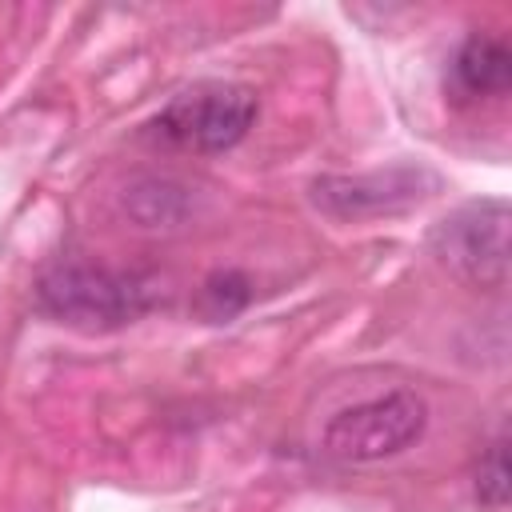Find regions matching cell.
<instances>
[{
	"label": "cell",
	"instance_id": "cell-1",
	"mask_svg": "<svg viewBox=\"0 0 512 512\" xmlns=\"http://www.w3.org/2000/svg\"><path fill=\"white\" fill-rule=\"evenodd\" d=\"M36 304L56 324H68L80 332H112L140 320L152 296H148V284L128 272L68 260L40 276Z\"/></svg>",
	"mask_w": 512,
	"mask_h": 512
},
{
	"label": "cell",
	"instance_id": "cell-2",
	"mask_svg": "<svg viewBox=\"0 0 512 512\" xmlns=\"http://www.w3.org/2000/svg\"><path fill=\"white\" fill-rule=\"evenodd\" d=\"M508 224H512V212L504 200H468L432 228L428 244H432V256L468 288L504 292L508 288Z\"/></svg>",
	"mask_w": 512,
	"mask_h": 512
},
{
	"label": "cell",
	"instance_id": "cell-3",
	"mask_svg": "<svg viewBox=\"0 0 512 512\" xmlns=\"http://www.w3.org/2000/svg\"><path fill=\"white\" fill-rule=\"evenodd\" d=\"M428 428V404L408 392H384L376 400L340 408L324 424V452L344 464H376L412 448Z\"/></svg>",
	"mask_w": 512,
	"mask_h": 512
},
{
	"label": "cell",
	"instance_id": "cell-4",
	"mask_svg": "<svg viewBox=\"0 0 512 512\" xmlns=\"http://www.w3.org/2000/svg\"><path fill=\"white\" fill-rule=\"evenodd\" d=\"M256 120V92L244 84H224V80H204L184 92H176L160 116L156 132L180 148L192 152H224L232 148Z\"/></svg>",
	"mask_w": 512,
	"mask_h": 512
},
{
	"label": "cell",
	"instance_id": "cell-5",
	"mask_svg": "<svg viewBox=\"0 0 512 512\" xmlns=\"http://www.w3.org/2000/svg\"><path fill=\"white\" fill-rule=\"evenodd\" d=\"M440 188V176L424 164H388L356 176H320L312 180V204L332 220H376V216H400L416 204H424Z\"/></svg>",
	"mask_w": 512,
	"mask_h": 512
},
{
	"label": "cell",
	"instance_id": "cell-6",
	"mask_svg": "<svg viewBox=\"0 0 512 512\" xmlns=\"http://www.w3.org/2000/svg\"><path fill=\"white\" fill-rule=\"evenodd\" d=\"M452 84L460 96H504L512 84V52L504 40L472 32L452 56Z\"/></svg>",
	"mask_w": 512,
	"mask_h": 512
},
{
	"label": "cell",
	"instance_id": "cell-7",
	"mask_svg": "<svg viewBox=\"0 0 512 512\" xmlns=\"http://www.w3.org/2000/svg\"><path fill=\"white\" fill-rule=\"evenodd\" d=\"M124 208L140 228H176L188 216L192 196H188V188L180 180L140 176V180H132L124 188Z\"/></svg>",
	"mask_w": 512,
	"mask_h": 512
},
{
	"label": "cell",
	"instance_id": "cell-8",
	"mask_svg": "<svg viewBox=\"0 0 512 512\" xmlns=\"http://www.w3.org/2000/svg\"><path fill=\"white\" fill-rule=\"evenodd\" d=\"M252 300V284L244 272H212L204 284H200V296H196V312L208 320V324H224L232 320L236 312H244V304Z\"/></svg>",
	"mask_w": 512,
	"mask_h": 512
},
{
	"label": "cell",
	"instance_id": "cell-9",
	"mask_svg": "<svg viewBox=\"0 0 512 512\" xmlns=\"http://www.w3.org/2000/svg\"><path fill=\"white\" fill-rule=\"evenodd\" d=\"M476 496H480V504H488V508H504V504H508V448H504V440H496V444L480 456V468H476Z\"/></svg>",
	"mask_w": 512,
	"mask_h": 512
}]
</instances>
